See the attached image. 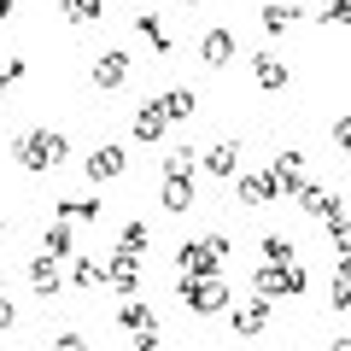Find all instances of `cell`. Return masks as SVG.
Masks as SVG:
<instances>
[{
	"instance_id": "obj_38",
	"label": "cell",
	"mask_w": 351,
	"mask_h": 351,
	"mask_svg": "<svg viewBox=\"0 0 351 351\" xmlns=\"http://www.w3.org/2000/svg\"><path fill=\"white\" fill-rule=\"evenodd\" d=\"M176 6H205V0H176Z\"/></svg>"
},
{
	"instance_id": "obj_25",
	"label": "cell",
	"mask_w": 351,
	"mask_h": 351,
	"mask_svg": "<svg viewBox=\"0 0 351 351\" xmlns=\"http://www.w3.org/2000/svg\"><path fill=\"white\" fill-rule=\"evenodd\" d=\"M164 117H170V123H182V117H193L199 112V94H193V88H170V94H164Z\"/></svg>"
},
{
	"instance_id": "obj_11",
	"label": "cell",
	"mask_w": 351,
	"mask_h": 351,
	"mask_svg": "<svg viewBox=\"0 0 351 351\" xmlns=\"http://www.w3.org/2000/svg\"><path fill=\"white\" fill-rule=\"evenodd\" d=\"M129 135H135V141H164V135H170V117H164V106L147 100L135 117H129Z\"/></svg>"
},
{
	"instance_id": "obj_10",
	"label": "cell",
	"mask_w": 351,
	"mask_h": 351,
	"mask_svg": "<svg viewBox=\"0 0 351 351\" xmlns=\"http://www.w3.org/2000/svg\"><path fill=\"white\" fill-rule=\"evenodd\" d=\"M234 29H205V41H199V59L211 64V71H228V64H234Z\"/></svg>"
},
{
	"instance_id": "obj_14",
	"label": "cell",
	"mask_w": 351,
	"mask_h": 351,
	"mask_svg": "<svg viewBox=\"0 0 351 351\" xmlns=\"http://www.w3.org/2000/svg\"><path fill=\"white\" fill-rule=\"evenodd\" d=\"M252 76H258V88H263V94H281V88L293 82V71L276 59V53H252Z\"/></svg>"
},
{
	"instance_id": "obj_23",
	"label": "cell",
	"mask_w": 351,
	"mask_h": 351,
	"mask_svg": "<svg viewBox=\"0 0 351 351\" xmlns=\"http://www.w3.org/2000/svg\"><path fill=\"white\" fill-rule=\"evenodd\" d=\"M158 199H164V211L182 217L193 205V182H188V176H164V193H158Z\"/></svg>"
},
{
	"instance_id": "obj_36",
	"label": "cell",
	"mask_w": 351,
	"mask_h": 351,
	"mask_svg": "<svg viewBox=\"0 0 351 351\" xmlns=\"http://www.w3.org/2000/svg\"><path fill=\"white\" fill-rule=\"evenodd\" d=\"M18 12V0H0V18H12Z\"/></svg>"
},
{
	"instance_id": "obj_5",
	"label": "cell",
	"mask_w": 351,
	"mask_h": 351,
	"mask_svg": "<svg viewBox=\"0 0 351 351\" xmlns=\"http://www.w3.org/2000/svg\"><path fill=\"white\" fill-rule=\"evenodd\" d=\"M129 71H135L129 47H100V53H94V64H88V82L100 88V94H117V88L129 82Z\"/></svg>"
},
{
	"instance_id": "obj_12",
	"label": "cell",
	"mask_w": 351,
	"mask_h": 351,
	"mask_svg": "<svg viewBox=\"0 0 351 351\" xmlns=\"http://www.w3.org/2000/svg\"><path fill=\"white\" fill-rule=\"evenodd\" d=\"M117 328H129L135 339H147V334H158V311H152L147 299H123V311H117Z\"/></svg>"
},
{
	"instance_id": "obj_3",
	"label": "cell",
	"mask_w": 351,
	"mask_h": 351,
	"mask_svg": "<svg viewBox=\"0 0 351 351\" xmlns=\"http://www.w3.org/2000/svg\"><path fill=\"white\" fill-rule=\"evenodd\" d=\"M176 299L188 304L193 316H223L228 311V281L223 276H182L176 281Z\"/></svg>"
},
{
	"instance_id": "obj_4",
	"label": "cell",
	"mask_w": 351,
	"mask_h": 351,
	"mask_svg": "<svg viewBox=\"0 0 351 351\" xmlns=\"http://www.w3.org/2000/svg\"><path fill=\"white\" fill-rule=\"evenodd\" d=\"M252 293H258V299H299L304 293V269L299 263H263L258 276H252Z\"/></svg>"
},
{
	"instance_id": "obj_13",
	"label": "cell",
	"mask_w": 351,
	"mask_h": 351,
	"mask_svg": "<svg viewBox=\"0 0 351 351\" xmlns=\"http://www.w3.org/2000/svg\"><path fill=\"white\" fill-rule=\"evenodd\" d=\"M263 328H269V299L252 293L246 304H234V334H240V339H258Z\"/></svg>"
},
{
	"instance_id": "obj_1",
	"label": "cell",
	"mask_w": 351,
	"mask_h": 351,
	"mask_svg": "<svg viewBox=\"0 0 351 351\" xmlns=\"http://www.w3.org/2000/svg\"><path fill=\"white\" fill-rule=\"evenodd\" d=\"M12 158L24 164L29 176H47V170H59V164L71 158V141H64L59 129H24V135L12 141Z\"/></svg>"
},
{
	"instance_id": "obj_20",
	"label": "cell",
	"mask_w": 351,
	"mask_h": 351,
	"mask_svg": "<svg viewBox=\"0 0 351 351\" xmlns=\"http://www.w3.org/2000/svg\"><path fill=\"white\" fill-rule=\"evenodd\" d=\"M71 287H82V293H94V287H106V258H71Z\"/></svg>"
},
{
	"instance_id": "obj_32",
	"label": "cell",
	"mask_w": 351,
	"mask_h": 351,
	"mask_svg": "<svg viewBox=\"0 0 351 351\" xmlns=\"http://www.w3.org/2000/svg\"><path fill=\"white\" fill-rule=\"evenodd\" d=\"M24 71H29L24 59H6V64H0V94H6V88H18V82H24Z\"/></svg>"
},
{
	"instance_id": "obj_6",
	"label": "cell",
	"mask_w": 351,
	"mask_h": 351,
	"mask_svg": "<svg viewBox=\"0 0 351 351\" xmlns=\"http://www.w3.org/2000/svg\"><path fill=\"white\" fill-rule=\"evenodd\" d=\"M123 170H129V147H123V141H100V147L82 158V176H88V182H117Z\"/></svg>"
},
{
	"instance_id": "obj_37",
	"label": "cell",
	"mask_w": 351,
	"mask_h": 351,
	"mask_svg": "<svg viewBox=\"0 0 351 351\" xmlns=\"http://www.w3.org/2000/svg\"><path fill=\"white\" fill-rule=\"evenodd\" d=\"M334 351H351V339H346V334H339V339H334Z\"/></svg>"
},
{
	"instance_id": "obj_15",
	"label": "cell",
	"mask_w": 351,
	"mask_h": 351,
	"mask_svg": "<svg viewBox=\"0 0 351 351\" xmlns=\"http://www.w3.org/2000/svg\"><path fill=\"white\" fill-rule=\"evenodd\" d=\"M59 287H64V269H59V258H47V252H41V258L29 263V293H36V299H53Z\"/></svg>"
},
{
	"instance_id": "obj_26",
	"label": "cell",
	"mask_w": 351,
	"mask_h": 351,
	"mask_svg": "<svg viewBox=\"0 0 351 351\" xmlns=\"http://www.w3.org/2000/svg\"><path fill=\"white\" fill-rule=\"evenodd\" d=\"M263 263H293V234H281V228H269V234L258 240Z\"/></svg>"
},
{
	"instance_id": "obj_33",
	"label": "cell",
	"mask_w": 351,
	"mask_h": 351,
	"mask_svg": "<svg viewBox=\"0 0 351 351\" xmlns=\"http://www.w3.org/2000/svg\"><path fill=\"white\" fill-rule=\"evenodd\" d=\"M334 147H339V152L351 147V117H334Z\"/></svg>"
},
{
	"instance_id": "obj_7",
	"label": "cell",
	"mask_w": 351,
	"mask_h": 351,
	"mask_svg": "<svg viewBox=\"0 0 351 351\" xmlns=\"http://www.w3.org/2000/svg\"><path fill=\"white\" fill-rule=\"evenodd\" d=\"M106 287H117L123 299H135V293H141V258L112 252V263H106Z\"/></svg>"
},
{
	"instance_id": "obj_18",
	"label": "cell",
	"mask_w": 351,
	"mask_h": 351,
	"mask_svg": "<svg viewBox=\"0 0 351 351\" xmlns=\"http://www.w3.org/2000/svg\"><path fill=\"white\" fill-rule=\"evenodd\" d=\"M234 199L240 205H269V199H281V193H276V182H269L263 170H252V176H240V182H234Z\"/></svg>"
},
{
	"instance_id": "obj_27",
	"label": "cell",
	"mask_w": 351,
	"mask_h": 351,
	"mask_svg": "<svg viewBox=\"0 0 351 351\" xmlns=\"http://www.w3.org/2000/svg\"><path fill=\"white\" fill-rule=\"evenodd\" d=\"M147 246H152L147 223H123V234H117V252H129V258H147Z\"/></svg>"
},
{
	"instance_id": "obj_34",
	"label": "cell",
	"mask_w": 351,
	"mask_h": 351,
	"mask_svg": "<svg viewBox=\"0 0 351 351\" xmlns=\"http://www.w3.org/2000/svg\"><path fill=\"white\" fill-rule=\"evenodd\" d=\"M12 322H18V304L6 299V293H0V328H12Z\"/></svg>"
},
{
	"instance_id": "obj_30",
	"label": "cell",
	"mask_w": 351,
	"mask_h": 351,
	"mask_svg": "<svg viewBox=\"0 0 351 351\" xmlns=\"http://www.w3.org/2000/svg\"><path fill=\"white\" fill-rule=\"evenodd\" d=\"M334 311H339V316L351 311V276H346V258H339V269H334Z\"/></svg>"
},
{
	"instance_id": "obj_19",
	"label": "cell",
	"mask_w": 351,
	"mask_h": 351,
	"mask_svg": "<svg viewBox=\"0 0 351 351\" xmlns=\"http://www.w3.org/2000/svg\"><path fill=\"white\" fill-rule=\"evenodd\" d=\"M41 252H47V258H71V252H76V223L53 217V223H47V234H41Z\"/></svg>"
},
{
	"instance_id": "obj_16",
	"label": "cell",
	"mask_w": 351,
	"mask_h": 351,
	"mask_svg": "<svg viewBox=\"0 0 351 351\" xmlns=\"http://www.w3.org/2000/svg\"><path fill=\"white\" fill-rule=\"evenodd\" d=\"M263 36H287V29H299V6H293V0H263Z\"/></svg>"
},
{
	"instance_id": "obj_35",
	"label": "cell",
	"mask_w": 351,
	"mask_h": 351,
	"mask_svg": "<svg viewBox=\"0 0 351 351\" xmlns=\"http://www.w3.org/2000/svg\"><path fill=\"white\" fill-rule=\"evenodd\" d=\"M129 351H158V334H147V339H135Z\"/></svg>"
},
{
	"instance_id": "obj_39",
	"label": "cell",
	"mask_w": 351,
	"mask_h": 351,
	"mask_svg": "<svg viewBox=\"0 0 351 351\" xmlns=\"http://www.w3.org/2000/svg\"><path fill=\"white\" fill-rule=\"evenodd\" d=\"M0 240H6V223H0Z\"/></svg>"
},
{
	"instance_id": "obj_31",
	"label": "cell",
	"mask_w": 351,
	"mask_h": 351,
	"mask_svg": "<svg viewBox=\"0 0 351 351\" xmlns=\"http://www.w3.org/2000/svg\"><path fill=\"white\" fill-rule=\"evenodd\" d=\"M53 351H88L82 328H59V334H53Z\"/></svg>"
},
{
	"instance_id": "obj_21",
	"label": "cell",
	"mask_w": 351,
	"mask_h": 351,
	"mask_svg": "<svg viewBox=\"0 0 351 351\" xmlns=\"http://www.w3.org/2000/svg\"><path fill=\"white\" fill-rule=\"evenodd\" d=\"M234 164H240V141H211V147H205V170L211 176H234Z\"/></svg>"
},
{
	"instance_id": "obj_8",
	"label": "cell",
	"mask_w": 351,
	"mask_h": 351,
	"mask_svg": "<svg viewBox=\"0 0 351 351\" xmlns=\"http://www.w3.org/2000/svg\"><path fill=\"white\" fill-rule=\"evenodd\" d=\"M263 176H269V182H276V193H293V188H299V182H304V152H276V158H269V170H263Z\"/></svg>"
},
{
	"instance_id": "obj_24",
	"label": "cell",
	"mask_w": 351,
	"mask_h": 351,
	"mask_svg": "<svg viewBox=\"0 0 351 351\" xmlns=\"http://www.w3.org/2000/svg\"><path fill=\"white\" fill-rule=\"evenodd\" d=\"M59 18H64V24H100L106 0H59Z\"/></svg>"
},
{
	"instance_id": "obj_2",
	"label": "cell",
	"mask_w": 351,
	"mask_h": 351,
	"mask_svg": "<svg viewBox=\"0 0 351 351\" xmlns=\"http://www.w3.org/2000/svg\"><path fill=\"white\" fill-rule=\"evenodd\" d=\"M234 258V240L228 234H193L176 246V269L182 276H223V263Z\"/></svg>"
},
{
	"instance_id": "obj_17",
	"label": "cell",
	"mask_w": 351,
	"mask_h": 351,
	"mask_svg": "<svg viewBox=\"0 0 351 351\" xmlns=\"http://www.w3.org/2000/svg\"><path fill=\"white\" fill-rule=\"evenodd\" d=\"M53 217H64V223H100V199L94 193H64L53 205Z\"/></svg>"
},
{
	"instance_id": "obj_22",
	"label": "cell",
	"mask_w": 351,
	"mask_h": 351,
	"mask_svg": "<svg viewBox=\"0 0 351 351\" xmlns=\"http://www.w3.org/2000/svg\"><path fill=\"white\" fill-rule=\"evenodd\" d=\"M135 29H141V41H147L152 53H176V41H170V29H164L158 12H135Z\"/></svg>"
},
{
	"instance_id": "obj_28",
	"label": "cell",
	"mask_w": 351,
	"mask_h": 351,
	"mask_svg": "<svg viewBox=\"0 0 351 351\" xmlns=\"http://www.w3.org/2000/svg\"><path fill=\"white\" fill-rule=\"evenodd\" d=\"M193 170H199L193 147H170V152H164V176H188V182H193Z\"/></svg>"
},
{
	"instance_id": "obj_9",
	"label": "cell",
	"mask_w": 351,
	"mask_h": 351,
	"mask_svg": "<svg viewBox=\"0 0 351 351\" xmlns=\"http://www.w3.org/2000/svg\"><path fill=\"white\" fill-rule=\"evenodd\" d=\"M293 199H299L304 217H328V205L339 199V188H328V182H316V176H304L299 188H293Z\"/></svg>"
},
{
	"instance_id": "obj_29",
	"label": "cell",
	"mask_w": 351,
	"mask_h": 351,
	"mask_svg": "<svg viewBox=\"0 0 351 351\" xmlns=\"http://www.w3.org/2000/svg\"><path fill=\"white\" fill-rule=\"evenodd\" d=\"M316 18H322V24H334V29H346V18H351V0H322V6H316Z\"/></svg>"
}]
</instances>
